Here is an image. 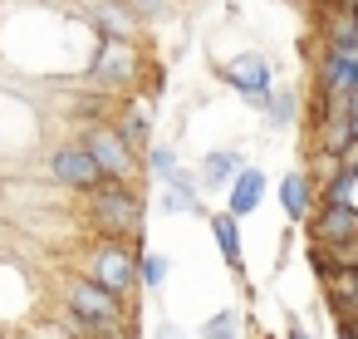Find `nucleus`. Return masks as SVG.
<instances>
[{
    "label": "nucleus",
    "instance_id": "11",
    "mask_svg": "<svg viewBox=\"0 0 358 339\" xmlns=\"http://www.w3.org/2000/svg\"><path fill=\"white\" fill-rule=\"evenodd\" d=\"M211 236H216L221 256L231 261V270L241 275V226H236V216H231V212H216V216H211Z\"/></svg>",
    "mask_w": 358,
    "mask_h": 339
},
{
    "label": "nucleus",
    "instance_id": "21",
    "mask_svg": "<svg viewBox=\"0 0 358 339\" xmlns=\"http://www.w3.org/2000/svg\"><path fill=\"white\" fill-rule=\"evenodd\" d=\"M148 167H152V172H162V177H172V172H177V153H172V148H152Z\"/></svg>",
    "mask_w": 358,
    "mask_h": 339
},
{
    "label": "nucleus",
    "instance_id": "5",
    "mask_svg": "<svg viewBox=\"0 0 358 339\" xmlns=\"http://www.w3.org/2000/svg\"><path fill=\"white\" fill-rule=\"evenodd\" d=\"M94 84L99 89H128L138 79V45L133 40H99V55H94Z\"/></svg>",
    "mask_w": 358,
    "mask_h": 339
},
{
    "label": "nucleus",
    "instance_id": "19",
    "mask_svg": "<svg viewBox=\"0 0 358 339\" xmlns=\"http://www.w3.org/2000/svg\"><path fill=\"white\" fill-rule=\"evenodd\" d=\"M265 113H270L275 128H285L289 113H294V94H270V99H265Z\"/></svg>",
    "mask_w": 358,
    "mask_h": 339
},
{
    "label": "nucleus",
    "instance_id": "3",
    "mask_svg": "<svg viewBox=\"0 0 358 339\" xmlns=\"http://www.w3.org/2000/svg\"><path fill=\"white\" fill-rule=\"evenodd\" d=\"M64 300H69V310L79 314V324H84V329L108 334V329L123 319V300H118V295H108V290H103V285H94V280H74V285H64Z\"/></svg>",
    "mask_w": 358,
    "mask_h": 339
},
{
    "label": "nucleus",
    "instance_id": "4",
    "mask_svg": "<svg viewBox=\"0 0 358 339\" xmlns=\"http://www.w3.org/2000/svg\"><path fill=\"white\" fill-rule=\"evenodd\" d=\"M84 148L94 153V162H99V172H103L108 182H133L138 153H133V143H128L118 128H94V133L84 138Z\"/></svg>",
    "mask_w": 358,
    "mask_h": 339
},
{
    "label": "nucleus",
    "instance_id": "22",
    "mask_svg": "<svg viewBox=\"0 0 358 339\" xmlns=\"http://www.w3.org/2000/svg\"><path fill=\"white\" fill-rule=\"evenodd\" d=\"M143 280L157 290V285L167 280V256H148V261H143Z\"/></svg>",
    "mask_w": 358,
    "mask_h": 339
},
{
    "label": "nucleus",
    "instance_id": "1",
    "mask_svg": "<svg viewBox=\"0 0 358 339\" xmlns=\"http://www.w3.org/2000/svg\"><path fill=\"white\" fill-rule=\"evenodd\" d=\"M89 202H94V221H99L103 231H113V236H133L138 221H143L138 192H133L128 182H108V177H103V182L89 192Z\"/></svg>",
    "mask_w": 358,
    "mask_h": 339
},
{
    "label": "nucleus",
    "instance_id": "14",
    "mask_svg": "<svg viewBox=\"0 0 358 339\" xmlns=\"http://www.w3.org/2000/svg\"><path fill=\"white\" fill-rule=\"evenodd\" d=\"M245 167H241V153H211L206 158V167H201V182L206 187H226L231 177H241Z\"/></svg>",
    "mask_w": 358,
    "mask_h": 339
},
{
    "label": "nucleus",
    "instance_id": "9",
    "mask_svg": "<svg viewBox=\"0 0 358 339\" xmlns=\"http://www.w3.org/2000/svg\"><path fill=\"white\" fill-rule=\"evenodd\" d=\"M324 94L329 99H353L358 94V55L329 50V60H324Z\"/></svg>",
    "mask_w": 358,
    "mask_h": 339
},
{
    "label": "nucleus",
    "instance_id": "18",
    "mask_svg": "<svg viewBox=\"0 0 358 339\" xmlns=\"http://www.w3.org/2000/svg\"><path fill=\"white\" fill-rule=\"evenodd\" d=\"M329 50H338V55H358V25H353V20H338V25L329 30Z\"/></svg>",
    "mask_w": 358,
    "mask_h": 339
},
{
    "label": "nucleus",
    "instance_id": "24",
    "mask_svg": "<svg viewBox=\"0 0 358 339\" xmlns=\"http://www.w3.org/2000/svg\"><path fill=\"white\" fill-rule=\"evenodd\" d=\"M167 182H172V192H187V197H196V182H192V172H182V167H177Z\"/></svg>",
    "mask_w": 358,
    "mask_h": 339
},
{
    "label": "nucleus",
    "instance_id": "16",
    "mask_svg": "<svg viewBox=\"0 0 358 339\" xmlns=\"http://www.w3.org/2000/svg\"><path fill=\"white\" fill-rule=\"evenodd\" d=\"M118 133H123L128 143H143V138H148V104H143V99H138V104H133V109L123 113V123H118Z\"/></svg>",
    "mask_w": 358,
    "mask_h": 339
},
{
    "label": "nucleus",
    "instance_id": "7",
    "mask_svg": "<svg viewBox=\"0 0 358 339\" xmlns=\"http://www.w3.org/2000/svg\"><path fill=\"white\" fill-rule=\"evenodd\" d=\"M226 79L241 89V99H250V104H265L270 99V60L265 55H241V60H231L226 64Z\"/></svg>",
    "mask_w": 358,
    "mask_h": 339
},
{
    "label": "nucleus",
    "instance_id": "25",
    "mask_svg": "<svg viewBox=\"0 0 358 339\" xmlns=\"http://www.w3.org/2000/svg\"><path fill=\"white\" fill-rule=\"evenodd\" d=\"M338 339H358V314L353 319H338Z\"/></svg>",
    "mask_w": 358,
    "mask_h": 339
},
{
    "label": "nucleus",
    "instance_id": "27",
    "mask_svg": "<svg viewBox=\"0 0 358 339\" xmlns=\"http://www.w3.org/2000/svg\"><path fill=\"white\" fill-rule=\"evenodd\" d=\"M348 20H353V25H358V0H348Z\"/></svg>",
    "mask_w": 358,
    "mask_h": 339
},
{
    "label": "nucleus",
    "instance_id": "29",
    "mask_svg": "<svg viewBox=\"0 0 358 339\" xmlns=\"http://www.w3.org/2000/svg\"><path fill=\"white\" fill-rule=\"evenodd\" d=\"M162 339H177V329H162Z\"/></svg>",
    "mask_w": 358,
    "mask_h": 339
},
{
    "label": "nucleus",
    "instance_id": "12",
    "mask_svg": "<svg viewBox=\"0 0 358 339\" xmlns=\"http://www.w3.org/2000/svg\"><path fill=\"white\" fill-rule=\"evenodd\" d=\"M353 187H358V148H353V158L338 162V172L329 177V187H324V207H348Z\"/></svg>",
    "mask_w": 358,
    "mask_h": 339
},
{
    "label": "nucleus",
    "instance_id": "2",
    "mask_svg": "<svg viewBox=\"0 0 358 339\" xmlns=\"http://www.w3.org/2000/svg\"><path fill=\"white\" fill-rule=\"evenodd\" d=\"M89 280L94 285H103L108 295H128L138 280H143V261L128 251V246H118V241H103V246H94V261H89Z\"/></svg>",
    "mask_w": 358,
    "mask_h": 339
},
{
    "label": "nucleus",
    "instance_id": "17",
    "mask_svg": "<svg viewBox=\"0 0 358 339\" xmlns=\"http://www.w3.org/2000/svg\"><path fill=\"white\" fill-rule=\"evenodd\" d=\"M236 334H241L236 310H221V314H211V319L201 324V339H236Z\"/></svg>",
    "mask_w": 358,
    "mask_h": 339
},
{
    "label": "nucleus",
    "instance_id": "23",
    "mask_svg": "<svg viewBox=\"0 0 358 339\" xmlns=\"http://www.w3.org/2000/svg\"><path fill=\"white\" fill-rule=\"evenodd\" d=\"M162 212H196V197H187V192H162Z\"/></svg>",
    "mask_w": 358,
    "mask_h": 339
},
{
    "label": "nucleus",
    "instance_id": "20",
    "mask_svg": "<svg viewBox=\"0 0 358 339\" xmlns=\"http://www.w3.org/2000/svg\"><path fill=\"white\" fill-rule=\"evenodd\" d=\"M123 6H128L133 15H143V20H157V15H167V0H123Z\"/></svg>",
    "mask_w": 358,
    "mask_h": 339
},
{
    "label": "nucleus",
    "instance_id": "26",
    "mask_svg": "<svg viewBox=\"0 0 358 339\" xmlns=\"http://www.w3.org/2000/svg\"><path fill=\"white\" fill-rule=\"evenodd\" d=\"M289 339H309V334H304V324H289Z\"/></svg>",
    "mask_w": 358,
    "mask_h": 339
},
{
    "label": "nucleus",
    "instance_id": "28",
    "mask_svg": "<svg viewBox=\"0 0 358 339\" xmlns=\"http://www.w3.org/2000/svg\"><path fill=\"white\" fill-rule=\"evenodd\" d=\"M348 118H353V148H358V113H348Z\"/></svg>",
    "mask_w": 358,
    "mask_h": 339
},
{
    "label": "nucleus",
    "instance_id": "13",
    "mask_svg": "<svg viewBox=\"0 0 358 339\" xmlns=\"http://www.w3.org/2000/svg\"><path fill=\"white\" fill-rule=\"evenodd\" d=\"M260 192H265V177H260L255 167H245V172L236 177V187H231V216H245V212H255Z\"/></svg>",
    "mask_w": 358,
    "mask_h": 339
},
{
    "label": "nucleus",
    "instance_id": "10",
    "mask_svg": "<svg viewBox=\"0 0 358 339\" xmlns=\"http://www.w3.org/2000/svg\"><path fill=\"white\" fill-rule=\"evenodd\" d=\"M89 11H94V20L103 25L108 40H133V35H138V15L123 6V0H94Z\"/></svg>",
    "mask_w": 358,
    "mask_h": 339
},
{
    "label": "nucleus",
    "instance_id": "8",
    "mask_svg": "<svg viewBox=\"0 0 358 339\" xmlns=\"http://www.w3.org/2000/svg\"><path fill=\"white\" fill-rule=\"evenodd\" d=\"M314 241L319 246H348V241H358V207L353 202L348 207H324L314 216Z\"/></svg>",
    "mask_w": 358,
    "mask_h": 339
},
{
    "label": "nucleus",
    "instance_id": "6",
    "mask_svg": "<svg viewBox=\"0 0 358 339\" xmlns=\"http://www.w3.org/2000/svg\"><path fill=\"white\" fill-rule=\"evenodd\" d=\"M50 167H55V177H59L64 187H79V192H94V187L103 182V172H99V162H94V153H89L84 143H64V148H55Z\"/></svg>",
    "mask_w": 358,
    "mask_h": 339
},
{
    "label": "nucleus",
    "instance_id": "15",
    "mask_svg": "<svg viewBox=\"0 0 358 339\" xmlns=\"http://www.w3.org/2000/svg\"><path fill=\"white\" fill-rule=\"evenodd\" d=\"M285 212H289L294 221L309 212V177H304V172H289V177H285Z\"/></svg>",
    "mask_w": 358,
    "mask_h": 339
}]
</instances>
